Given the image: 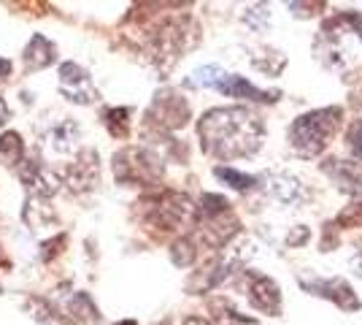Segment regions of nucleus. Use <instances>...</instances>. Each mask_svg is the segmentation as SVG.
I'll use <instances>...</instances> for the list:
<instances>
[{"label": "nucleus", "mask_w": 362, "mask_h": 325, "mask_svg": "<svg viewBox=\"0 0 362 325\" xmlns=\"http://www.w3.org/2000/svg\"><path fill=\"white\" fill-rule=\"evenodd\" d=\"M330 114L327 111H319V114H308L303 117L300 122L292 127V144H298L303 155H311V152H319L327 139H330L332 127H335V120H325Z\"/></svg>", "instance_id": "f257e3e1"}, {"label": "nucleus", "mask_w": 362, "mask_h": 325, "mask_svg": "<svg viewBox=\"0 0 362 325\" xmlns=\"http://www.w3.org/2000/svg\"><path fill=\"white\" fill-rule=\"evenodd\" d=\"M62 76V90L68 95H74L76 101H90L92 98V87H90V79H87V74L78 68V65H74V62H68V65H62L60 71Z\"/></svg>", "instance_id": "f03ea898"}, {"label": "nucleus", "mask_w": 362, "mask_h": 325, "mask_svg": "<svg viewBox=\"0 0 362 325\" xmlns=\"http://www.w3.org/2000/svg\"><path fill=\"white\" fill-rule=\"evenodd\" d=\"M22 155V141L16 133H8V136H3L0 139V160L8 166V163H16Z\"/></svg>", "instance_id": "7ed1b4c3"}, {"label": "nucleus", "mask_w": 362, "mask_h": 325, "mask_svg": "<svg viewBox=\"0 0 362 325\" xmlns=\"http://www.w3.org/2000/svg\"><path fill=\"white\" fill-rule=\"evenodd\" d=\"M216 173H219L222 179L235 182V187H249V185H252V179H249V176H241V173H235V171H230V169H219Z\"/></svg>", "instance_id": "20e7f679"}, {"label": "nucleus", "mask_w": 362, "mask_h": 325, "mask_svg": "<svg viewBox=\"0 0 362 325\" xmlns=\"http://www.w3.org/2000/svg\"><path fill=\"white\" fill-rule=\"evenodd\" d=\"M354 152L362 155V127H357V136H354Z\"/></svg>", "instance_id": "39448f33"}, {"label": "nucleus", "mask_w": 362, "mask_h": 325, "mask_svg": "<svg viewBox=\"0 0 362 325\" xmlns=\"http://www.w3.org/2000/svg\"><path fill=\"white\" fill-rule=\"evenodd\" d=\"M8 71H11V65H8V62H6V60H0V79H3V76H8Z\"/></svg>", "instance_id": "423d86ee"}, {"label": "nucleus", "mask_w": 362, "mask_h": 325, "mask_svg": "<svg viewBox=\"0 0 362 325\" xmlns=\"http://www.w3.org/2000/svg\"><path fill=\"white\" fill-rule=\"evenodd\" d=\"M6 122V106H3V101H0V125Z\"/></svg>", "instance_id": "0eeeda50"}]
</instances>
